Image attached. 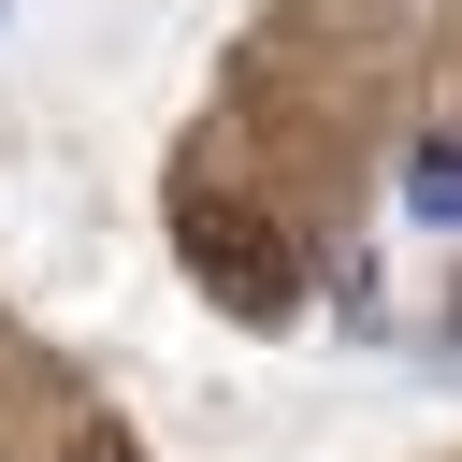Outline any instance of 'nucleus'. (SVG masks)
<instances>
[{"mask_svg":"<svg viewBox=\"0 0 462 462\" xmlns=\"http://www.w3.org/2000/svg\"><path fill=\"white\" fill-rule=\"evenodd\" d=\"M404 202H419L433 231H462V144H419V159H404Z\"/></svg>","mask_w":462,"mask_h":462,"instance_id":"f03ea898","label":"nucleus"},{"mask_svg":"<svg viewBox=\"0 0 462 462\" xmlns=\"http://www.w3.org/2000/svg\"><path fill=\"white\" fill-rule=\"evenodd\" d=\"M87 462H130V448H87Z\"/></svg>","mask_w":462,"mask_h":462,"instance_id":"7ed1b4c3","label":"nucleus"},{"mask_svg":"<svg viewBox=\"0 0 462 462\" xmlns=\"http://www.w3.org/2000/svg\"><path fill=\"white\" fill-rule=\"evenodd\" d=\"M202 289H217V303H245V318H274V303H289L274 231H231V217H217V231H202Z\"/></svg>","mask_w":462,"mask_h":462,"instance_id":"f257e3e1","label":"nucleus"}]
</instances>
